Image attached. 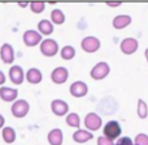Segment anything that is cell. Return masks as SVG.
<instances>
[{
	"label": "cell",
	"instance_id": "obj_19",
	"mask_svg": "<svg viewBox=\"0 0 148 145\" xmlns=\"http://www.w3.org/2000/svg\"><path fill=\"white\" fill-rule=\"evenodd\" d=\"M38 30L42 35H51L53 33V23L48 20H42L38 23Z\"/></svg>",
	"mask_w": 148,
	"mask_h": 145
},
{
	"label": "cell",
	"instance_id": "obj_25",
	"mask_svg": "<svg viewBox=\"0 0 148 145\" xmlns=\"http://www.w3.org/2000/svg\"><path fill=\"white\" fill-rule=\"evenodd\" d=\"M30 9L33 13H36V14H39V13H42L44 9H46V3L43 1H33L30 3Z\"/></svg>",
	"mask_w": 148,
	"mask_h": 145
},
{
	"label": "cell",
	"instance_id": "obj_2",
	"mask_svg": "<svg viewBox=\"0 0 148 145\" xmlns=\"http://www.w3.org/2000/svg\"><path fill=\"white\" fill-rule=\"evenodd\" d=\"M110 73V67L107 62L101 61V62H97L94 67L91 69L90 71V76H91L94 80H101V79L107 78Z\"/></svg>",
	"mask_w": 148,
	"mask_h": 145
},
{
	"label": "cell",
	"instance_id": "obj_24",
	"mask_svg": "<svg viewBox=\"0 0 148 145\" xmlns=\"http://www.w3.org/2000/svg\"><path fill=\"white\" fill-rule=\"evenodd\" d=\"M136 113H138V117L140 119H146L148 117V106L146 104V101L142 99L138 100V108H136Z\"/></svg>",
	"mask_w": 148,
	"mask_h": 145
},
{
	"label": "cell",
	"instance_id": "obj_26",
	"mask_svg": "<svg viewBox=\"0 0 148 145\" xmlns=\"http://www.w3.org/2000/svg\"><path fill=\"white\" fill-rule=\"evenodd\" d=\"M135 145H148V135L147 133H138L134 139Z\"/></svg>",
	"mask_w": 148,
	"mask_h": 145
},
{
	"label": "cell",
	"instance_id": "obj_18",
	"mask_svg": "<svg viewBox=\"0 0 148 145\" xmlns=\"http://www.w3.org/2000/svg\"><path fill=\"white\" fill-rule=\"evenodd\" d=\"M26 79H27V82L30 84H38L43 79V74L36 67H31V69H29L26 71Z\"/></svg>",
	"mask_w": 148,
	"mask_h": 145
},
{
	"label": "cell",
	"instance_id": "obj_4",
	"mask_svg": "<svg viewBox=\"0 0 148 145\" xmlns=\"http://www.w3.org/2000/svg\"><path fill=\"white\" fill-rule=\"evenodd\" d=\"M29 110H30V105L26 100H17L12 104L10 108V112H12L13 117L14 118H23L29 114Z\"/></svg>",
	"mask_w": 148,
	"mask_h": 145
},
{
	"label": "cell",
	"instance_id": "obj_13",
	"mask_svg": "<svg viewBox=\"0 0 148 145\" xmlns=\"http://www.w3.org/2000/svg\"><path fill=\"white\" fill-rule=\"evenodd\" d=\"M0 59L7 65L13 64V61H14V49H13V47L10 44L5 43L1 46V48H0Z\"/></svg>",
	"mask_w": 148,
	"mask_h": 145
},
{
	"label": "cell",
	"instance_id": "obj_5",
	"mask_svg": "<svg viewBox=\"0 0 148 145\" xmlns=\"http://www.w3.org/2000/svg\"><path fill=\"white\" fill-rule=\"evenodd\" d=\"M100 47H101V43L96 36H86L81 42V48L86 53H95L100 49Z\"/></svg>",
	"mask_w": 148,
	"mask_h": 145
},
{
	"label": "cell",
	"instance_id": "obj_20",
	"mask_svg": "<svg viewBox=\"0 0 148 145\" xmlns=\"http://www.w3.org/2000/svg\"><path fill=\"white\" fill-rule=\"evenodd\" d=\"M3 140H4V143L7 144H12L16 141V131L14 128L12 127H4L3 128Z\"/></svg>",
	"mask_w": 148,
	"mask_h": 145
},
{
	"label": "cell",
	"instance_id": "obj_16",
	"mask_svg": "<svg viewBox=\"0 0 148 145\" xmlns=\"http://www.w3.org/2000/svg\"><path fill=\"white\" fill-rule=\"evenodd\" d=\"M94 139V135H92V132H90L88 130H77L75 132L73 133V140L75 141V143L78 144H84L87 143V141L92 140Z\"/></svg>",
	"mask_w": 148,
	"mask_h": 145
},
{
	"label": "cell",
	"instance_id": "obj_8",
	"mask_svg": "<svg viewBox=\"0 0 148 145\" xmlns=\"http://www.w3.org/2000/svg\"><path fill=\"white\" fill-rule=\"evenodd\" d=\"M120 48L123 54H134L139 48V42L135 38H125L121 42Z\"/></svg>",
	"mask_w": 148,
	"mask_h": 145
},
{
	"label": "cell",
	"instance_id": "obj_10",
	"mask_svg": "<svg viewBox=\"0 0 148 145\" xmlns=\"http://www.w3.org/2000/svg\"><path fill=\"white\" fill-rule=\"evenodd\" d=\"M8 73H9L10 82H12L13 84H16V86L22 84L23 80H25V78H26V74L23 73V69L21 66H18V65H13Z\"/></svg>",
	"mask_w": 148,
	"mask_h": 145
},
{
	"label": "cell",
	"instance_id": "obj_32",
	"mask_svg": "<svg viewBox=\"0 0 148 145\" xmlns=\"http://www.w3.org/2000/svg\"><path fill=\"white\" fill-rule=\"evenodd\" d=\"M27 3H20V4H18V7H21V8H25V7H27Z\"/></svg>",
	"mask_w": 148,
	"mask_h": 145
},
{
	"label": "cell",
	"instance_id": "obj_17",
	"mask_svg": "<svg viewBox=\"0 0 148 145\" xmlns=\"http://www.w3.org/2000/svg\"><path fill=\"white\" fill-rule=\"evenodd\" d=\"M48 143L49 145H62L64 141V135H62V131L60 128H53L48 132Z\"/></svg>",
	"mask_w": 148,
	"mask_h": 145
},
{
	"label": "cell",
	"instance_id": "obj_23",
	"mask_svg": "<svg viewBox=\"0 0 148 145\" xmlns=\"http://www.w3.org/2000/svg\"><path fill=\"white\" fill-rule=\"evenodd\" d=\"M66 125L69 127H74L79 130V126H81V118L77 113H70L66 115Z\"/></svg>",
	"mask_w": 148,
	"mask_h": 145
},
{
	"label": "cell",
	"instance_id": "obj_21",
	"mask_svg": "<svg viewBox=\"0 0 148 145\" xmlns=\"http://www.w3.org/2000/svg\"><path fill=\"white\" fill-rule=\"evenodd\" d=\"M60 56L65 61H70L75 57V48L73 46H65L64 48L60 51Z\"/></svg>",
	"mask_w": 148,
	"mask_h": 145
},
{
	"label": "cell",
	"instance_id": "obj_9",
	"mask_svg": "<svg viewBox=\"0 0 148 145\" xmlns=\"http://www.w3.org/2000/svg\"><path fill=\"white\" fill-rule=\"evenodd\" d=\"M69 91H70V95H72L73 97L81 99V97H84L87 93H88V86L82 80H77V82H74V83H72Z\"/></svg>",
	"mask_w": 148,
	"mask_h": 145
},
{
	"label": "cell",
	"instance_id": "obj_14",
	"mask_svg": "<svg viewBox=\"0 0 148 145\" xmlns=\"http://www.w3.org/2000/svg\"><path fill=\"white\" fill-rule=\"evenodd\" d=\"M18 91L16 88H10V87H1L0 88V99L5 102H14L17 101Z\"/></svg>",
	"mask_w": 148,
	"mask_h": 145
},
{
	"label": "cell",
	"instance_id": "obj_27",
	"mask_svg": "<svg viewBox=\"0 0 148 145\" xmlns=\"http://www.w3.org/2000/svg\"><path fill=\"white\" fill-rule=\"evenodd\" d=\"M114 145H135L133 143V140H131L130 138H127V136H122V138H120L117 140V143Z\"/></svg>",
	"mask_w": 148,
	"mask_h": 145
},
{
	"label": "cell",
	"instance_id": "obj_28",
	"mask_svg": "<svg viewBox=\"0 0 148 145\" xmlns=\"http://www.w3.org/2000/svg\"><path fill=\"white\" fill-rule=\"evenodd\" d=\"M97 145H114V143L107 139L105 136H100V138H97Z\"/></svg>",
	"mask_w": 148,
	"mask_h": 145
},
{
	"label": "cell",
	"instance_id": "obj_30",
	"mask_svg": "<svg viewBox=\"0 0 148 145\" xmlns=\"http://www.w3.org/2000/svg\"><path fill=\"white\" fill-rule=\"evenodd\" d=\"M4 125H5V119L1 114H0V128H4Z\"/></svg>",
	"mask_w": 148,
	"mask_h": 145
},
{
	"label": "cell",
	"instance_id": "obj_33",
	"mask_svg": "<svg viewBox=\"0 0 148 145\" xmlns=\"http://www.w3.org/2000/svg\"><path fill=\"white\" fill-rule=\"evenodd\" d=\"M144 56H146V60H147V62H148V48L144 51Z\"/></svg>",
	"mask_w": 148,
	"mask_h": 145
},
{
	"label": "cell",
	"instance_id": "obj_29",
	"mask_svg": "<svg viewBox=\"0 0 148 145\" xmlns=\"http://www.w3.org/2000/svg\"><path fill=\"white\" fill-rule=\"evenodd\" d=\"M5 80H7V78H5V74L0 70V86H3V84L5 83Z\"/></svg>",
	"mask_w": 148,
	"mask_h": 145
},
{
	"label": "cell",
	"instance_id": "obj_15",
	"mask_svg": "<svg viewBox=\"0 0 148 145\" xmlns=\"http://www.w3.org/2000/svg\"><path fill=\"white\" fill-rule=\"evenodd\" d=\"M131 21L133 20H131V17L129 14H118L113 18L112 25L116 30H122V29L127 27V26L130 25Z\"/></svg>",
	"mask_w": 148,
	"mask_h": 145
},
{
	"label": "cell",
	"instance_id": "obj_31",
	"mask_svg": "<svg viewBox=\"0 0 148 145\" xmlns=\"http://www.w3.org/2000/svg\"><path fill=\"white\" fill-rule=\"evenodd\" d=\"M108 7H112V8H116V7H120L121 3H108Z\"/></svg>",
	"mask_w": 148,
	"mask_h": 145
},
{
	"label": "cell",
	"instance_id": "obj_7",
	"mask_svg": "<svg viewBox=\"0 0 148 145\" xmlns=\"http://www.w3.org/2000/svg\"><path fill=\"white\" fill-rule=\"evenodd\" d=\"M23 39V43H25L26 47H35L38 44H42V34L39 31H35V30H27L25 31L22 36Z\"/></svg>",
	"mask_w": 148,
	"mask_h": 145
},
{
	"label": "cell",
	"instance_id": "obj_1",
	"mask_svg": "<svg viewBox=\"0 0 148 145\" xmlns=\"http://www.w3.org/2000/svg\"><path fill=\"white\" fill-rule=\"evenodd\" d=\"M121 133H122V128H121V125L117 122V120H109L107 125L103 128V136H105L109 140H116V139H120Z\"/></svg>",
	"mask_w": 148,
	"mask_h": 145
},
{
	"label": "cell",
	"instance_id": "obj_6",
	"mask_svg": "<svg viewBox=\"0 0 148 145\" xmlns=\"http://www.w3.org/2000/svg\"><path fill=\"white\" fill-rule=\"evenodd\" d=\"M40 52L46 57H53L59 52V44L53 39H46L40 44Z\"/></svg>",
	"mask_w": 148,
	"mask_h": 145
},
{
	"label": "cell",
	"instance_id": "obj_22",
	"mask_svg": "<svg viewBox=\"0 0 148 145\" xmlns=\"http://www.w3.org/2000/svg\"><path fill=\"white\" fill-rule=\"evenodd\" d=\"M51 22L55 25H62L65 22V14L61 9H53L51 12Z\"/></svg>",
	"mask_w": 148,
	"mask_h": 145
},
{
	"label": "cell",
	"instance_id": "obj_3",
	"mask_svg": "<svg viewBox=\"0 0 148 145\" xmlns=\"http://www.w3.org/2000/svg\"><path fill=\"white\" fill-rule=\"evenodd\" d=\"M83 123H84L86 130H88L90 132H95V131L101 128L103 120H101V117L97 115L96 113H88V114L84 117Z\"/></svg>",
	"mask_w": 148,
	"mask_h": 145
},
{
	"label": "cell",
	"instance_id": "obj_11",
	"mask_svg": "<svg viewBox=\"0 0 148 145\" xmlns=\"http://www.w3.org/2000/svg\"><path fill=\"white\" fill-rule=\"evenodd\" d=\"M51 110L57 117H64V115H66L69 113V105L64 100L56 99L51 102Z\"/></svg>",
	"mask_w": 148,
	"mask_h": 145
},
{
	"label": "cell",
	"instance_id": "obj_12",
	"mask_svg": "<svg viewBox=\"0 0 148 145\" xmlns=\"http://www.w3.org/2000/svg\"><path fill=\"white\" fill-rule=\"evenodd\" d=\"M69 78V71L66 67L59 66L56 69H53V71L51 73V80L55 84H64Z\"/></svg>",
	"mask_w": 148,
	"mask_h": 145
}]
</instances>
